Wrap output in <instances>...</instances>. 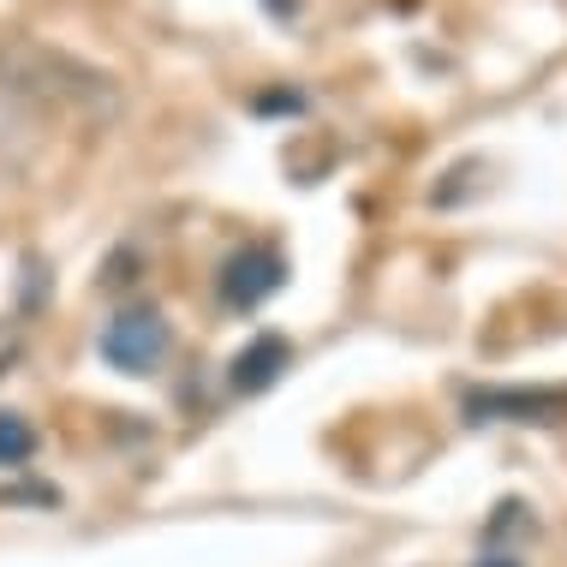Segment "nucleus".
<instances>
[{"instance_id":"7ed1b4c3","label":"nucleus","mask_w":567,"mask_h":567,"mask_svg":"<svg viewBox=\"0 0 567 567\" xmlns=\"http://www.w3.org/2000/svg\"><path fill=\"white\" fill-rule=\"evenodd\" d=\"M472 424H556L567 419V389H478L466 394Z\"/></svg>"},{"instance_id":"f03ea898","label":"nucleus","mask_w":567,"mask_h":567,"mask_svg":"<svg viewBox=\"0 0 567 567\" xmlns=\"http://www.w3.org/2000/svg\"><path fill=\"white\" fill-rule=\"evenodd\" d=\"M287 281V257L275 251V245H245V251H234L216 275V293L227 311H257L264 299L281 293Z\"/></svg>"},{"instance_id":"39448f33","label":"nucleus","mask_w":567,"mask_h":567,"mask_svg":"<svg viewBox=\"0 0 567 567\" xmlns=\"http://www.w3.org/2000/svg\"><path fill=\"white\" fill-rule=\"evenodd\" d=\"M30 454H37V431H30V419L0 412V466H24Z\"/></svg>"},{"instance_id":"423d86ee","label":"nucleus","mask_w":567,"mask_h":567,"mask_svg":"<svg viewBox=\"0 0 567 567\" xmlns=\"http://www.w3.org/2000/svg\"><path fill=\"white\" fill-rule=\"evenodd\" d=\"M12 359H19V329H12V323H0V371H7Z\"/></svg>"},{"instance_id":"f257e3e1","label":"nucleus","mask_w":567,"mask_h":567,"mask_svg":"<svg viewBox=\"0 0 567 567\" xmlns=\"http://www.w3.org/2000/svg\"><path fill=\"white\" fill-rule=\"evenodd\" d=\"M174 352V329L156 305H126L109 329H102V359L126 377H150L156 364Z\"/></svg>"},{"instance_id":"0eeeda50","label":"nucleus","mask_w":567,"mask_h":567,"mask_svg":"<svg viewBox=\"0 0 567 567\" xmlns=\"http://www.w3.org/2000/svg\"><path fill=\"white\" fill-rule=\"evenodd\" d=\"M472 567H519L514 556H484V561H472Z\"/></svg>"},{"instance_id":"20e7f679","label":"nucleus","mask_w":567,"mask_h":567,"mask_svg":"<svg viewBox=\"0 0 567 567\" xmlns=\"http://www.w3.org/2000/svg\"><path fill=\"white\" fill-rule=\"evenodd\" d=\"M293 364V347L281 341V334H257L251 347L234 352V364H227V382H234V394H264L275 377Z\"/></svg>"}]
</instances>
